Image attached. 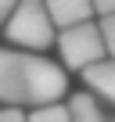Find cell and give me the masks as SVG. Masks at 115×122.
<instances>
[{
    "instance_id": "cell-1",
    "label": "cell",
    "mask_w": 115,
    "mask_h": 122,
    "mask_svg": "<svg viewBox=\"0 0 115 122\" xmlns=\"http://www.w3.org/2000/svg\"><path fill=\"white\" fill-rule=\"evenodd\" d=\"M68 90V76L29 50H0V101L7 108H47Z\"/></svg>"
},
{
    "instance_id": "cell-2",
    "label": "cell",
    "mask_w": 115,
    "mask_h": 122,
    "mask_svg": "<svg viewBox=\"0 0 115 122\" xmlns=\"http://www.w3.org/2000/svg\"><path fill=\"white\" fill-rule=\"evenodd\" d=\"M4 29H7V40L25 50H43L54 43V18L47 11V0H22Z\"/></svg>"
},
{
    "instance_id": "cell-3",
    "label": "cell",
    "mask_w": 115,
    "mask_h": 122,
    "mask_svg": "<svg viewBox=\"0 0 115 122\" xmlns=\"http://www.w3.org/2000/svg\"><path fill=\"white\" fill-rule=\"evenodd\" d=\"M58 50H61L65 65H68V68H79V72L94 68L97 61L108 57V43H104V36H101V25H94V22L58 32Z\"/></svg>"
},
{
    "instance_id": "cell-4",
    "label": "cell",
    "mask_w": 115,
    "mask_h": 122,
    "mask_svg": "<svg viewBox=\"0 0 115 122\" xmlns=\"http://www.w3.org/2000/svg\"><path fill=\"white\" fill-rule=\"evenodd\" d=\"M47 11L54 18L58 29H76V25H86L90 15H94V0H47Z\"/></svg>"
},
{
    "instance_id": "cell-5",
    "label": "cell",
    "mask_w": 115,
    "mask_h": 122,
    "mask_svg": "<svg viewBox=\"0 0 115 122\" xmlns=\"http://www.w3.org/2000/svg\"><path fill=\"white\" fill-rule=\"evenodd\" d=\"M83 83L90 86V93H97L104 104L115 108V57H104V61H97L94 68H86L83 72Z\"/></svg>"
},
{
    "instance_id": "cell-6",
    "label": "cell",
    "mask_w": 115,
    "mask_h": 122,
    "mask_svg": "<svg viewBox=\"0 0 115 122\" xmlns=\"http://www.w3.org/2000/svg\"><path fill=\"white\" fill-rule=\"evenodd\" d=\"M68 108H72V118H76V122H104V115H101L94 93H72Z\"/></svg>"
},
{
    "instance_id": "cell-7",
    "label": "cell",
    "mask_w": 115,
    "mask_h": 122,
    "mask_svg": "<svg viewBox=\"0 0 115 122\" xmlns=\"http://www.w3.org/2000/svg\"><path fill=\"white\" fill-rule=\"evenodd\" d=\"M29 122H76V118H72V108L65 104H47V108H36Z\"/></svg>"
},
{
    "instance_id": "cell-8",
    "label": "cell",
    "mask_w": 115,
    "mask_h": 122,
    "mask_svg": "<svg viewBox=\"0 0 115 122\" xmlns=\"http://www.w3.org/2000/svg\"><path fill=\"white\" fill-rule=\"evenodd\" d=\"M101 36H104V43H108V57H115V15L101 18Z\"/></svg>"
},
{
    "instance_id": "cell-9",
    "label": "cell",
    "mask_w": 115,
    "mask_h": 122,
    "mask_svg": "<svg viewBox=\"0 0 115 122\" xmlns=\"http://www.w3.org/2000/svg\"><path fill=\"white\" fill-rule=\"evenodd\" d=\"M18 4H22V0H0V25L11 22V15L18 11Z\"/></svg>"
},
{
    "instance_id": "cell-10",
    "label": "cell",
    "mask_w": 115,
    "mask_h": 122,
    "mask_svg": "<svg viewBox=\"0 0 115 122\" xmlns=\"http://www.w3.org/2000/svg\"><path fill=\"white\" fill-rule=\"evenodd\" d=\"M0 122H29L22 108H0Z\"/></svg>"
},
{
    "instance_id": "cell-11",
    "label": "cell",
    "mask_w": 115,
    "mask_h": 122,
    "mask_svg": "<svg viewBox=\"0 0 115 122\" xmlns=\"http://www.w3.org/2000/svg\"><path fill=\"white\" fill-rule=\"evenodd\" d=\"M94 11H97L101 18H108V15H115V0H94Z\"/></svg>"
},
{
    "instance_id": "cell-12",
    "label": "cell",
    "mask_w": 115,
    "mask_h": 122,
    "mask_svg": "<svg viewBox=\"0 0 115 122\" xmlns=\"http://www.w3.org/2000/svg\"><path fill=\"white\" fill-rule=\"evenodd\" d=\"M111 122H115V118H111Z\"/></svg>"
}]
</instances>
